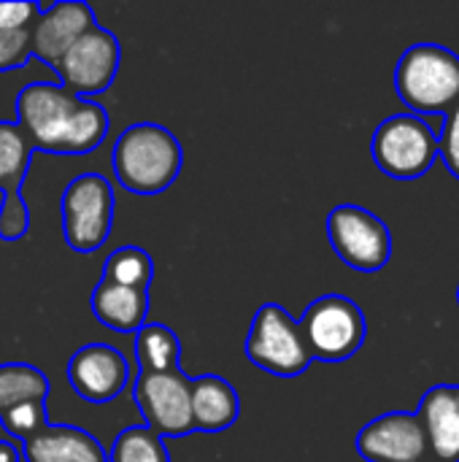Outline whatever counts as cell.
<instances>
[{
	"instance_id": "603a6c76",
	"label": "cell",
	"mask_w": 459,
	"mask_h": 462,
	"mask_svg": "<svg viewBox=\"0 0 459 462\" xmlns=\"http://www.w3.org/2000/svg\"><path fill=\"white\" fill-rule=\"evenodd\" d=\"M0 425L3 430L19 441V447L38 436L46 425H49V409H46V401H24L14 409H8L3 417H0Z\"/></svg>"
},
{
	"instance_id": "8fae6325",
	"label": "cell",
	"mask_w": 459,
	"mask_h": 462,
	"mask_svg": "<svg viewBox=\"0 0 459 462\" xmlns=\"http://www.w3.org/2000/svg\"><path fill=\"white\" fill-rule=\"evenodd\" d=\"M35 146L16 122H0V238L19 241L30 233V206L22 198Z\"/></svg>"
},
{
	"instance_id": "7a4b0ae2",
	"label": "cell",
	"mask_w": 459,
	"mask_h": 462,
	"mask_svg": "<svg viewBox=\"0 0 459 462\" xmlns=\"http://www.w3.org/2000/svg\"><path fill=\"white\" fill-rule=\"evenodd\" d=\"M184 149L179 138L157 125H130L114 143V173L116 181L133 195H160L181 173Z\"/></svg>"
},
{
	"instance_id": "9c48e42d",
	"label": "cell",
	"mask_w": 459,
	"mask_h": 462,
	"mask_svg": "<svg viewBox=\"0 0 459 462\" xmlns=\"http://www.w3.org/2000/svg\"><path fill=\"white\" fill-rule=\"evenodd\" d=\"M327 238L335 254L354 271H381L392 257L390 227L363 206H335L327 214Z\"/></svg>"
},
{
	"instance_id": "9a60e30c",
	"label": "cell",
	"mask_w": 459,
	"mask_h": 462,
	"mask_svg": "<svg viewBox=\"0 0 459 462\" xmlns=\"http://www.w3.org/2000/svg\"><path fill=\"white\" fill-rule=\"evenodd\" d=\"M425 430L430 457L436 462H459V384L433 387L417 411Z\"/></svg>"
},
{
	"instance_id": "30bf717a",
	"label": "cell",
	"mask_w": 459,
	"mask_h": 462,
	"mask_svg": "<svg viewBox=\"0 0 459 462\" xmlns=\"http://www.w3.org/2000/svg\"><path fill=\"white\" fill-rule=\"evenodd\" d=\"M135 403L146 428L165 439H184L195 433L192 425V379L181 371L173 374H138Z\"/></svg>"
},
{
	"instance_id": "ba28073f",
	"label": "cell",
	"mask_w": 459,
	"mask_h": 462,
	"mask_svg": "<svg viewBox=\"0 0 459 462\" xmlns=\"http://www.w3.org/2000/svg\"><path fill=\"white\" fill-rule=\"evenodd\" d=\"M122 65V46L119 38L95 24L87 30L54 65L60 76V87L73 92L76 97L92 100L95 95L106 92Z\"/></svg>"
},
{
	"instance_id": "7402d4cb",
	"label": "cell",
	"mask_w": 459,
	"mask_h": 462,
	"mask_svg": "<svg viewBox=\"0 0 459 462\" xmlns=\"http://www.w3.org/2000/svg\"><path fill=\"white\" fill-rule=\"evenodd\" d=\"M108 462H170V455L160 436H154L146 425H138L124 428L116 436Z\"/></svg>"
},
{
	"instance_id": "ac0fdd59",
	"label": "cell",
	"mask_w": 459,
	"mask_h": 462,
	"mask_svg": "<svg viewBox=\"0 0 459 462\" xmlns=\"http://www.w3.org/2000/svg\"><path fill=\"white\" fill-rule=\"evenodd\" d=\"M241 401L235 387L214 374L192 379V425L197 433H225L235 425Z\"/></svg>"
},
{
	"instance_id": "7c38bea8",
	"label": "cell",
	"mask_w": 459,
	"mask_h": 462,
	"mask_svg": "<svg viewBox=\"0 0 459 462\" xmlns=\"http://www.w3.org/2000/svg\"><path fill=\"white\" fill-rule=\"evenodd\" d=\"M68 382L78 398L89 403H108L130 384L127 357L108 344H87L68 360Z\"/></svg>"
},
{
	"instance_id": "52a82bcc",
	"label": "cell",
	"mask_w": 459,
	"mask_h": 462,
	"mask_svg": "<svg viewBox=\"0 0 459 462\" xmlns=\"http://www.w3.org/2000/svg\"><path fill=\"white\" fill-rule=\"evenodd\" d=\"M373 162L392 179L411 181L425 176L438 157V135L430 122L417 114L384 119L373 133Z\"/></svg>"
},
{
	"instance_id": "5bb4252c",
	"label": "cell",
	"mask_w": 459,
	"mask_h": 462,
	"mask_svg": "<svg viewBox=\"0 0 459 462\" xmlns=\"http://www.w3.org/2000/svg\"><path fill=\"white\" fill-rule=\"evenodd\" d=\"M41 11L30 24V49L32 57L46 65H57V60L87 32L92 30L95 11L81 0H60V3H38Z\"/></svg>"
},
{
	"instance_id": "cb8c5ba5",
	"label": "cell",
	"mask_w": 459,
	"mask_h": 462,
	"mask_svg": "<svg viewBox=\"0 0 459 462\" xmlns=\"http://www.w3.org/2000/svg\"><path fill=\"white\" fill-rule=\"evenodd\" d=\"M32 57L30 49V27L19 30H0V70L24 68Z\"/></svg>"
},
{
	"instance_id": "2e32d148",
	"label": "cell",
	"mask_w": 459,
	"mask_h": 462,
	"mask_svg": "<svg viewBox=\"0 0 459 462\" xmlns=\"http://www.w3.org/2000/svg\"><path fill=\"white\" fill-rule=\"evenodd\" d=\"M24 462H108L106 447L87 430L70 425H46L22 444Z\"/></svg>"
},
{
	"instance_id": "ffe728a7",
	"label": "cell",
	"mask_w": 459,
	"mask_h": 462,
	"mask_svg": "<svg viewBox=\"0 0 459 462\" xmlns=\"http://www.w3.org/2000/svg\"><path fill=\"white\" fill-rule=\"evenodd\" d=\"M49 379L30 363L0 365V417L24 401H49Z\"/></svg>"
},
{
	"instance_id": "d6986e66",
	"label": "cell",
	"mask_w": 459,
	"mask_h": 462,
	"mask_svg": "<svg viewBox=\"0 0 459 462\" xmlns=\"http://www.w3.org/2000/svg\"><path fill=\"white\" fill-rule=\"evenodd\" d=\"M135 360L141 374H173L181 371V338L160 322H146L135 333Z\"/></svg>"
},
{
	"instance_id": "5b68a950",
	"label": "cell",
	"mask_w": 459,
	"mask_h": 462,
	"mask_svg": "<svg viewBox=\"0 0 459 462\" xmlns=\"http://www.w3.org/2000/svg\"><path fill=\"white\" fill-rule=\"evenodd\" d=\"M246 357L260 371L281 379H295L314 363L298 319H292V314L279 303H265L257 309L246 338Z\"/></svg>"
},
{
	"instance_id": "83f0119b",
	"label": "cell",
	"mask_w": 459,
	"mask_h": 462,
	"mask_svg": "<svg viewBox=\"0 0 459 462\" xmlns=\"http://www.w3.org/2000/svg\"><path fill=\"white\" fill-rule=\"evenodd\" d=\"M422 462H436V460H433V457H427V460H422Z\"/></svg>"
},
{
	"instance_id": "44dd1931",
	"label": "cell",
	"mask_w": 459,
	"mask_h": 462,
	"mask_svg": "<svg viewBox=\"0 0 459 462\" xmlns=\"http://www.w3.org/2000/svg\"><path fill=\"white\" fill-rule=\"evenodd\" d=\"M103 279L122 284V287H135V290H149L154 279V263L151 254L141 246H122L111 252V257L103 265Z\"/></svg>"
},
{
	"instance_id": "d4e9b609",
	"label": "cell",
	"mask_w": 459,
	"mask_h": 462,
	"mask_svg": "<svg viewBox=\"0 0 459 462\" xmlns=\"http://www.w3.org/2000/svg\"><path fill=\"white\" fill-rule=\"evenodd\" d=\"M438 154L444 157L449 173L459 179V106L452 114H446L444 130L438 135Z\"/></svg>"
},
{
	"instance_id": "4316f807",
	"label": "cell",
	"mask_w": 459,
	"mask_h": 462,
	"mask_svg": "<svg viewBox=\"0 0 459 462\" xmlns=\"http://www.w3.org/2000/svg\"><path fill=\"white\" fill-rule=\"evenodd\" d=\"M0 462H22V447L0 439Z\"/></svg>"
},
{
	"instance_id": "6da1fadb",
	"label": "cell",
	"mask_w": 459,
	"mask_h": 462,
	"mask_svg": "<svg viewBox=\"0 0 459 462\" xmlns=\"http://www.w3.org/2000/svg\"><path fill=\"white\" fill-rule=\"evenodd\" d=\"M16 125L41 152L89 154L108 133V114L54 81H32L16 95Z\"/></svg>"
},
{
	"instance_id": "277c9868",
	"label": "cell",
	"mask_w": 459,
	"mask_h": 462,
	"mask_svg": "<svg viewBox=\"0 0 459 462\" xmlns=\"http://www.w3.org/2000/svg\"><path fill=\"white\" fill-rule=\"evenodd\" d=\"M114 189L106 176H76L60 198L65 244L78 254L97 252L114 230Z\"/></svg>"
},
{
	"instance_id": "f1b7e54d",
	"label": "cell",
	"mask_w": 459,
	"mask_h": 462,
	"mask_svg": "<svg viewBox=\"0 0 459 462\" xmlns=\"http://www.w3.org/2000/svg\"><path fill=\"white\" fill-rule=\"evenodd\" d=\"M457 300H459V290H457Z\"/></svg>"
},
{
	"instance_id": "e0dca14e",
	"label": "cell",
	"mask_w": 459,
	"mask_h": 462,
	"mask_svg": "<svg viewBox=\"0 0 459 462\" xmlns=\"http://www.w3.org/2000/svg\"><path fill=\"white\" fill-rule=\"evenodd\" d=\"M92 314L95 319L114 333H138L146 325L149 314V290L122 287L100 279L92 290Z\"/></svg>"
},
{
	"instance_id": "8992f818",
	"label": "cell",
	"mask_w": 459,
	"mask_h": 462,
	"mask_svg": "<svg viewBox=\"0 0 459 462\" xmlns=\"http://www.w3.org/2000/svg\"><path fill=\"white\" fill-rule=\"evenodd\" d=\"M300 333L314 360L341 363L365 344V314L346 295L317 298L300 317Z\"/></svg>"
},
{
	"instance_id": "484cf974",
	"label": "cell",
	"mask_w": 459,
	"mask_h": 462,
	"mask_svg": "<svg viewBox=\"0 0 459 462\" xmlns=\"http://www.w3.org/2000/svg\"><path fill=\"white\" fill-rule=\"evenodd\" d=\"M41 5L22 0V3H0V30H19L30 27L32 19L38 16Z\"/></svg>"
},
{
	"instance_id": "3957f363",
	"label": "cell",
	"mask_w": 459,
	"mask_h": 462,
	"mask_svg": "<svg viewBox=\"0 0 459 462\" xmlns=\"http://www.w3.org/2000/svg\"><path fill=\"white\" fill-rule=\"evenodd\" d=\"M395 89L417 116H446L459 106V57L438 43L411 46L395 70Z\"/></svg>"
},
{
	"instance_id": "4fadbf2b",
	"label": "cell",
	"mask_w": 459,
	"mask_h": 462,
	"mask_svg": "<svg viewBox=\"0 0 459 462\" xmlns=\"http://www.w3.org/2000/svg\"><path fill=\"white\" fill-rule=\"evenodd\" d=\"M357 452L368 462H422L430 457L417 414L392 411L368 422L357 436Z\"/></svg>"
}]
</instances>
